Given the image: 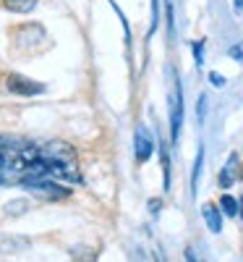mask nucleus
<instances>
[{
    "label": "nucleus",
    "mask_w": 243,
    "mask_h": 262,
    "mask_svg": "<svg viewBox=\"0 0 243 262\" xmlns=\"http://www.w3.org/2000/svg\"><path fill=\"white\" fill-rule=\"evenodd\" d=\"M183 126V86L175 84V95L170 100V142L175 144Z\"/></svg>",
    "instance_id": "obj_1"
},
{
    "label": "nucleus",
    "mask_w": 243,
    "mask_h": 262,
    "mask_svg": "<svg viewBox=\"0 0 243 262\" xmlns=\"http://www.w3.org/2000/svg\"><path fill=\"white\" fill-rule=\"evenodd\" d=\"M6 86L16 95H24V97H32V95H42L45 92V84H39L34 79H27V76H18V74H11L6 79Z\"/></svg>",
    "instance_id": "obj_2"
},
{
    "label": "nucleus",
    "mask_w": 243,
    "mask_h": 262,
    "mask_svg": "<svg viewBox=\"0 0 243 262\" xmlns=\"http://www.w3.org/2000/svg\"><path fill=\"white\" fill-rule=\"evenodd\" d=\"M193 58H196V66L202 69V63H204V39L193 42Z\"/></svg>",
    "instance_id": "obj_11"
},
{
    "label": "nucleus",
    "mask_w": 243,
    "mask_h": 262,
    "mask_svg": "<svg viewBox=\"0 0 243 262\" xmlns=\"http://www.w3.org/2000/svg\"><path fill=\"white\" fill-rule=\"evenodd\" d=\"M202 217L207 221V228H209L212 233H220V231H223V212H220V207H214L212 202L202 205Z\"/></svg>",
    "instance_id": "obj_5"
},
{
    "label": "nucleus",
    "mask_w": 243,
    "mask_h": 262,
    "mask_svg": "<svg viewBox=\"0 0 243 262\" xmlns=\"http://www.w3.org/2000/svg\"><path fill=\"white\" fill-rule=\"evenodd\" d=\"M21 212H27V202L24 200H16V202L6 205V215H21Z\"/></svg>",
    "instance_id": "obj_10"
},
{
    "label": "nucleus",
    "mask_w": 243,
    "mask_h": 262,
    "mask_svg": "<svg viewBox=\"0 0 243 262\" xmlns=\"http://www.w3.org/2000/svg\"><path fill=\"white\" fill-rule=\"evenodd\" d=\"M202 165H204V147H199L196 163H193V170H191V194H196V184H199V173H202Z\"/></svg>",
    "instance_id": "obj_8"
},
{
    "label": "nucleus",
    "mask_w": 243,
    "mask_h": 262,
    "mask_svg": "<svg viewBox=\"0 0 243 262\" xmlns=\"http://www.w3.org/2000/svg\"><path fill=\"white\" fill-rule=\"evenodd\" d=\"M24 249H29V238L27 236L0 233V254H3V252H24Z\"/></svg>",
    "instance_id": "obj_6"
},
{
    "label": "nucleus",
    "mask_w": 243,
    "mask_h": 262,
    "mask_svg": "<svg viewBox=\"0 0 243 262\" xmlns=\"http://www.w3.org/2000/svg\"><path fill=\"white\" fill-rule=\"evenodd\" d=\"M238 215L243 217V202H238Z\"/></svg>",
    "instance_id": "obj_20"
},
{
    "label": "nucleus",
    "mask_w": 243,
    "mask_h": 262,
    "mask_svg": "<svg viewBox=\"0 0 243 262\" xmlns=\"http://www.w3.org/2000/svg\"><path fill=\"white\" fill-rule=\"evenodd\" d=\"M230 55L240 60V58H243V50H240V48H230Z\"/></svg>",
    "instance_id": "obj_17"
},
{
    "label": "nucleus",
    "mask_w": 243,
    "mask_h": 262,
    "mask_svg": "<svg viewBox=\"0 0 243 262\" xmlns=\"http://www.w3.org/2000/svg\"><path fill=\"white\" fill-rule=\"evenodd\" d=\"M204 111H207V97L199 95V105H196V116H199V123L204 121Z\"/></svg>",
    "instance_id": "obj_14"
},
{
    "label": "nucleus",
    "mask_w": 243,
    "mask_h": 262,
    "mask_svg": "<svg viewBox=\"0 0 243 262\" xmlns=\"http://www.w3.org/2000/svg\"><path fill=\"white\" fill-rule=\"evenodd\" d=\"M240 176H243V170L238 168V155L233 152V155L228 158V165L220 170V186H223V189H230L233 181H238Z\"/></svg>",
    "instance_id": "obj_4"
},
{
    "label": "nucleus",
    "mask_w": 243,
    "mask_h": 262,
    "mask_svg": "<svg viewBox=\"0 0 243 262\" xmlns=\"http://www.w3.org/2000/svg\"><path fill=\"white\" fill-rule=\"evenodd\" d=\"M160 24V0H152V32Z\"/></svg>",
    "instance_id": "obj_13"
},
{
    "label": "nucleus",
    "mask_w": 243,
    "mask_h": 262,
    "mask_svg": "<svg viewBox=\"0 0 243 262\" xmlns=\"http://www.w3.org/2000/svg\"><path fill=\"white\" fill-rule=\"evenodd\" d=\"M0 6L13 13H32L37 8V0H0Z\"/></svg>",
    "instance_id": "obj_7"
},
{
    "label": "nucleus",
    "mask_w": 243,
    "mask_h": 262,
    "mask_svg": "<svg viewBox=\"0 0 243 262\" xmlns=\"http://www.w3.org/2000/svg\"><path fill=\"white\" fill-rule=\"evenodd\" d=\"M154 262H167V259H165V254H162L160 249H157V252H154Z\"/></svg>",
    "instance_id": "obj_18"
},
{
    "label": "nucleus",
    "mask_w": 243,
    "mask_h": 262,
    "mask_svg": "<svg viewBox=\"0 0 243 262\" xmlns=\"http://www.w3.org/2000/svg\"><path fill=\"white\" fill-rule=\"evenodd\" d=\"M220 210L225 215H238V200H233L230 194H225L223 200H220Z\"/></svg>",
    "instance_id": "obj_9"
},
{
    "label": "nucleus",
    "mask_w": 243,
    "mask_h": 262,
    "mask_svg": "<svg viewBox=\"0 0 243 262\" xmlns=\"http://www.w3.org/2000/svg\"><path fill=\"white\" fill-rule=\"evenodd\" d=\"M162 173H165V189H170V160H167V152L165 149H162Z\"/></svg>",
    "instance_id": "obj_12"
},
{
    "label": "nucleus",
    "mask_w": 243,
    "mask_h": 262,
    "mask_svg": "<svg viewBox=\"0 0 243 262\" xmlns=\"http://www.w3.org/2000/svg\"><path fill=\"white\" fill-rule=\"evenodd\" d=\"M152 152H154V139L149 134V128L147 126H139L136 128V160L139 163H147L152 158Z\"/></svg>",
    "instance_id": "obj_3"
},
{
    "label": "nucleus",
    "mask_w": 243,
    "mask_h": 262,
    "mask_svg": "<svg viewBox=\"0 0 243 262\" xmlns=\"http://www.w3.org/2000/svg\"><path fill=\"white\" fill-rule=\"evenodd\" d=\"M186 259H188V262H204V259H199V257H196L191 249H186Z\"/></svg>",
    "instance_id": "obj_16"
},
{
    "label": "nucleus",
    "mask_w": 243,
    "mask_h": 262,
    "mask_svg": "<svg viewBox=\"0 0 243 262\" xmlns=\"http://www.w3.org/2000/svg\"><path fill=\"white\" fill-rule=\"evenodd\" d=\"M243 11V0H235V13H240Z\"/></svg>",
    "instance_id": "obj_19"
},
{
    "label": "nucleus",
    "mask_w": 243,
    "mask_h": 262,
    "mask_svg": "<svg viewBox=\"0 0 243 262\" xmlns=\"http://www.w3.org/2000/svg\"><path fill=\"white\" fill-rule=\"evenodd\" d=\"M209 81L217 86V90H220V86H225V76H220L217 71H212V74H209Z\"/></svg>",
    "instance_id": "obj_15"
}]
</instances>
